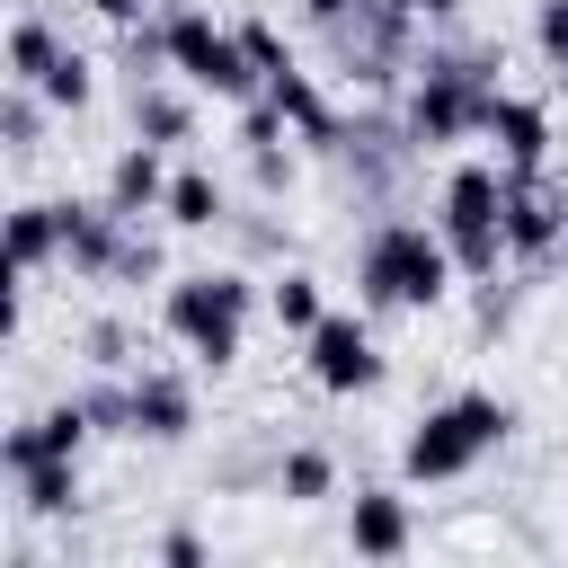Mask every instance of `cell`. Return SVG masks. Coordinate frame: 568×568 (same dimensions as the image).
Returning a JSON list of instances; mask_svg holds the SVG:
<instances>
[{"instance_id":"obj_9","label":"cell","mask_w":568,"mask_h":568,"mask_svg":"<svg viewBox=\"0 0 568 568\" xmlns=\"http://www.w3.org/2000/svg\"><path fill=\"white\" fill-rule=\"evenodd\" d=\"M89 399H62V408H44V417H27V426H9V444H0V462L9 470H27V462H53V453H71L80 462V444H89Z\"/></svg>"},{"instance_id":"obj_15","label":"cell","mask_w":568,"mask_h":568,"mask_svg":"<svg viewBox=\"0 0 568 568\" xmlns=\"http://www.w3.org/2000/svg\"><path fill=\"white\" fill-rule=\"evenodd\" d=\"M62 248V204H9V275H36Z\"/></svg>"},{"instance_id":"obj_32","label":"cell","mask_w":568,"mask_h":568,"mask_svg":"<svg viewBox=\"0 0 568 568\" xmlns=\"http://www.w3.org/2000/svg\"><path fill=\"white\" fill-rule=\"evenodd\" d=\"M559 89H568V62H559Z\"/></svg>"},{"instance_id":"obj_14","label":"cell","mask_w":568,"mask_h":568,"mask_svg":"<svg viewBox=\"0 0 568 568\" xmlns=\"http://www.w3.org/2000/svg\"><path fill=\"white\" fill-rule=\"evenodd\" d=\"M488 133H497L506 169H541V151H550V115H541L532 98H506V89H497V106H488Z\"/></svg>"},{"instance_id":"obj_21","label":"cell","mask_w":568,"mask_h":568,"mask_svg":"<svg viewBox=\"0 0 568 568\" xmlns=\"http://www.w3.org/2000/svg\"><path fill=\"white\" fill-rule=\"evenodd\" d=\"M266 311H275V328H320V275L284 266V275L266 284Z\"/></svg>"},{"instance_id":"obj_8","label":"cell","mask_w":568,"mask_h":568,"mask_svg":"<svg viewBox=\"0 0 568 568\" xmlns=\"http://www.w3.org/2000/svg\"><path fill=\"white\" fill-rule=\"evenodd\" d=\"M568 240V195H550L532 169H506V248L515 257H550Z\"/></svg>"},{"instance_id":"obj_16","label":"cell","mask_w":568,"mask_h":568,"mask_svg":"<svg viewBox=\"0 0 568 568\" xmlns=\"http://www.w3.org/2000/svg\"><path fill=\"white\" fill-rule=\"evenodd\" d=\"M9 479H18L27 515H71V506H80V462H71V453H53V462H27V470H9Z\"/></svg>"},{"instance_id":"obj_12","label":"cell","mask_w":568,"mask_h":568,"mask_svg":"<svg viewBox=\"0 0 568 568\" xmlns=\"http://www.w3.org/2000/svg\"><path fill=\"white\" fill-rule=\"evenodd\" d=\"M160 195H169V169H160V142H124L115 151V169H106V204L133 222V213H160Z\"/></svg>"},{"instance_id":"obj_24","label":"cell","mask_w":568,"mask_h":568,"mask_svg":"<svg viewBox=\"0 0 568 568\" xmlns=\"http://www.w3.org/2000/svg\"><path fill=\"white\" fill-rule=\"evenodd\" d=\"M240 44H248V62H257V80H266V71H284V62H293V53H284V36H275V27H266V18H248V27H240Z\"/></svg>"},{"instance_id":"obj_1","label":"cell","mask_w":568,"mask_h":568,"mask_svg":"<svg viewBox=\"0 0 568 568\" xmlns=\"http://www.w3.org/2000/svg\"><path fill=\"white\" fill-rule=\"evenodd\" d=\"M453 240L444 231H426V222H382L364 248H355V284H364V302H382V311H426V302H444L453 293Z\"/></svg>"},{"instance_id":"obj_29","label":"cell","mask_w":568,"mask_h":568,"mask_svg":"<svg viewBox=\"0 0 568 568\" xmlns=\"http://www.w3.org/2000/svg\"><path fill=\"white\" fill-rule=\"evenodd\" d=\"M160 559H169V568H204V541H195V532H169Z\"/></svg>"},{"instance_id":"obj_13","label":"cell","mask_w":568,"mask_h":568,"mask_svg":"<svg viewBox=\"0 0 568 568\" xmlns=\"http://www.w3.org/2000/svg\"><path fill=\"white\" fill-rule=\"evenodd\" d=\"M186 426H195V390H186L178 373H133V435L178 444Z\"/></svg>"},{"instance_id":"obj_5","label":"cell","mask_w":568,"mask_h":568,"mask_svg":"<svg viewBox=\"0 0 568 568\" xmlns=\"http://www.w3.org/2000/svg\"><path fill=\"white\" fill-rule=\"evenodd\" d=\"M160 44H169V71L186 89H213V98H240V106L266 89L257 62H248V44H240V27H213L204 9H169L160 18Z\"/></svg>"},{"instance_id":"obj_3","label":"cell","mask_w":568,"mask_h":568,"mask_svg":"<svg viewBox=\"0 0 568 568\" xmlns=\"http://www.w3.org/2000/svg\"><path fill=\"white\" fill-rule=\"evenodd\" d=\"M488 106H497V71L479 53H426L417 80H408V142H462V133H488Z\"/></svg>"},{"instance_id":"obj_4","label":"cell","mask_w":568,"mask_h":568,"mask_svg":"<svg viewBox=\"0 0 568 568\" xmlns=\"http://www.w3.org/2000/svg\"><path fill=\"white\" fill-rule=\"evenodd\" d=\"M506 426H515V408L497 390H462V399H444V408L417 417V435H408L399 462H408V479H462V470H479L506 444Z\"/></svg>"},{"instance_id":"obj_10","label":"cell","mask_w":568,"mask_h":568,"mask_svg":"<svg viewBox=\"0 0 568 568\" xmlns=\"http://www.w3.org/2000/svg\"><path fill=\"white\" fill-rule=\"evenodd\" d=\"M124 213L115 204H62V257L80 266V275H115V257H124Z\"/></svg>"},{"instance_id":"obj_2","label":"cell","mask_w":568,"mask_h":568,"mask_svg":"<svg viewBox=\"0 0 568 568\" xmlns=\"http://www.w3.org/2000/svg\"><path fill=\"white\" fill-rule=\"evenodd\" d=\"M248 302H257V284L240 275V266H204V275H178L169 284V302H160V328L195 355V364H231L240 355V328H248Z\"/></svg>"},{"instance_id":"obj_17","label":"cell","mask_w":568,"mask_h":568,"mask_svg":"<svg viewBox=\"0 0 568 568\" xmlns=\"http://www.w3.org/2000/svg\"><path fill=\"white\" fill-rule=\"evenodd\" d=\"M160 213H169L178 231H213V222H222V178H213V169H178L169 195H160Z\"/></svg>"},{"instance_id":"obj_22","label":"cell","mask_w":568,"mask_h":568,"mask_svg":"<svg viewBox=\"0 0 568 568\" xmlns=\"http://www.w3.org/2000/svg\"><path fill=\"white\" fill-rule=\"evenodd\" d=\"M36 89H44L53 106H89V89H98V80H89V53H71V44H62V53H53V71H44Z\"/></svg>"},{"instance_id":"obj_7","label":"cell","mask_w":568,"mask_h":568,"mask_svg":"<svg viewBox=\"0 0 568 568\" xmlns=\"http://www.w3.org/2000/svg\"><path fill=\"white\" fill-rule=\"evenodd\" d=\"M302 364H311V382L337 390V399H355V390L382 382V346H373V328H364L355 311H320V328H302Z\"/></svg>"},{"instance_id":"obj_25","label":"cell","mask_w":568,"mask_h":568,"mask_svg":"<svg viewBox=\"0 0 568 568\" xmlns=\"http://www.w3.org/2000/svg\"><path fill=\"white\" fill-rule=\"evenodd\" d=\"M248 178H257V195H284V178H293V151H284V142H257V151H248Z\"/></svg>"},{"instance_id":"obj_11","label":"cell","mask_w":568,"mask_h":568,"mask_svg":"<svg viewBox=\"0 0 568 568\" xmlns=\"http://www.w3.org/2000/svg\"><path fill=\"white\" fill-rule=\"evenodd\" d=\"M346 541H355V559H399V550L417 541V524H408V497H390V488H364V497L346 506Z\"/></svg>"},{"instance_id":"obj_28","label":"cell","mask_w":568,"mask_h":568,"mask_svg":"<svg viewBox=\"0 0 568 568\" xmlns=\"http://www.w3.org/2000/svg\"><path fill=\"white\" fill-rule=\"evenodd\" d=\"M89 355H98V364H124V328L98 320V328H89Z\"/></svg>"},{"instance_id":"obj_27","label":"cell","mask_w":568,"mask_h":568,"mask_svg":"<svg viewBox=\"0 0 568 568\" xmlns=\"http://www.w3.org/2000/svg\"><path fill=\"white\" fill-rule=\"evenodd\" d=\"M115 275H124V284H142V275H160V248H151V240H124V257H115Z\"/></svg>"},{"instance_id":"obj_6","label":"cell","mask_w":568,"mask_h":568,"mask_svg":"<svg viewBox=\"0 0 568 568\" xmlns=\"http://www.w3.org/2000/svg\"><path fill=\"white\" fill-rule=\"evenodd\" d=\"M435 231L453 240V266L462 275H497V257H515L506 248V169H453Z\"/></svg>"},{"instance_id":"obj_30","label":"cell","mask_w":568,"mask_h":568,"mask_svg":"<svg viewBox=\"0 0 568 568\" xmlns=\"http://www.w3.org/2000/svg\"><path fill=\"white\" fill-rule=\"evenodd\" d=\"M98 18H115V27H142V0H89Z\"/></svg>"},{"instance_id":"obj_31","label":"cell","mask_w":568,"mask_h":568,"mask_svg":"<svg viewBox=\"0 0 568 568\" xmlns=\"http://www.w3.org/2000/svg\"><path fill=\"white\" fill-rule=\"evenodd\" d=\"M382 9H399V18H444L453 0H382Z\"/></svg>"},{"instance_id":"obj_20","label":"cell","mask_w":568,"mask_h":568,"mask_svg":"<svg viewBox=\"0 0 568 568\" xmlns=\"http://www.w3.org/2000/svg\"><path fill=\"white\" fill-rule=\"evenodd\" d=\"M53 53H62V36H53L44 18H18V27H9V80H27V89H36V80L53 71Z\"/></svg>"},{"instance_id":"obj_23","label":"cell","mask_w":568,"mask_h":568,"mask_svg":"<svg viewBox=\"0 0 568 568\" xmlns=\"http://www.w3.org/2000/svg\"><path fill=\"white\" fill-rule=\"evenodd\" d=\"M0 133H9V151H36V89H27V80H9V98H0Z\"/></svg>"},{"instance_id":"obj_19","label":"cell","mask_w":568,"mask_h":568,"mask_svg":"<svg viewBox=\"0 0 568 568\" xmlns=\"http://www.w3.org/2000/svg\"><path fill=\"white\" fill-rule=\"evenodd\" d=\"M337 488V462L320 453V444H293L284 462H275V497H293V506H320Z\"/></svg>"},{"instance_id":"obj_26","label":"cell","mask_w":568,"mask_h":568,"mask_svg":"<svg viewBox=\"0 0 568 568\" xmlns=\"http://www.w3.org/2000/svg\"><path fill=\"white\" fill-rule=\"evenodd\" d=\"M532 44H541L550 62H568V0H541V9H532Z\"/></svg>"},{"instance_id":"obj_18","label":"cell","mask_w":568,"mask_h":568,"mask_svg":"<svg viewBox=\"0 0 568 568\" xmlns=\"http://www.w3.org/2000/svg\"><path fill=\"white\" fill-rule=\"evenodd\" d=\"M186 124H195V106H186L178 89L133 80V133H142V142H186Z\"/></svg>"}]
</instances>
